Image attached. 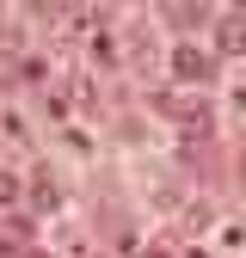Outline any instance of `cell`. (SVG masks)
Masks as SVG:
<instances>
[{
    "label": "cell",
    "mask_w": 246,
    "mask_h": 258,
    "mask_svg": "<svg viewBox=\"0 0 246 258\" xmlns=\"http://www.w3.org/2000/svg\"><path fill=\"white\" fill-rule=\"evenodd\" d=\"M240 37H246V31H240V19H222V49H228V55L240 49Z\"/></svg>",
    "instance_id": "obj_3"
},
{
    "label": "cell",
    "mask_w": 246,
    "mask_h": 258,
    "mask_svg": "<svg viewBox=\"0 0 246 258\" xmlns=\"http://www.w3.org/2000/svg\"><path fill=\"white\" fill-rule=\"evenodd\" d=\"M13 197H19V178H13V172H0V203H13Z\"/></svg>",
    "instance_id": "obj_4"
},
{
    "label": "cell",
    "mask_w": 246,
    "mask_h": 258,
    "mask_svg": "<svg viewBox=\"0 0 246 258\" xmlns=\"http://www.w3.org/2000/svg\"><path fill=\"white\" fill-rule=\"evenodd\" d=\"M172 74H178V80H209V74H215V61H209L203 49H191V43H184V49L172 55Z\"/></svg>",
    "instance_id": "obj_1"
},
{
    "label": "cell",
    "mask_w": 246,
    "mask_h": 258,
    "mask_svg": "<svg viewBox=\"0 0 246 258\" xmlns=\"http://www.w3.org/2000/svg\"><path fill=\"white\" fill-rule=\"evenodd\" d=\"M142 258H172V246H154V252H142Z\"/></svg>",
    "instance_id": "obj_5"
},
{
    "label": "cell",
    "mask_w": 246,
    "mask_h": 258,
    "mask_svg": "<svg viewBox=\"0 0 246 258\" xmlns=\"http://www.w3.org/2000/svg\"><path fill=\"white\" fill-rule=\"evenodd\" d=\"M172 25H178V31H191V25H203V7H172Z\"/></svg>",
    "instance_id": "obj_2"
}]
</instances>
